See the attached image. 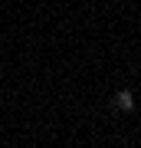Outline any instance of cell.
Instances as JSON below:
<instances>
[{
    "mask_svg": "<svg viewBox=\"0 0 141 148\" xmlns=\"http://www.w3.org/2000/svg\"><path fill=\"white\" fill-rule=\"evenodd\" d=\"M115 109L118 112H131V109H135V95H131V89L115 92Z\"/></svg>",
    "mask_w": 141,
    "mask_h": 148,
    "instance_id": "1",
    "label": "cell"
}]
</instances>
